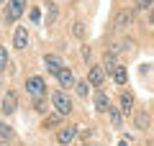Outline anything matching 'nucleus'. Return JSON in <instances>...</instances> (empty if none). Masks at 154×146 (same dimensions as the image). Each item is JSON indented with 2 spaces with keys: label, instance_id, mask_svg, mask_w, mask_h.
<instances>
[{
  "label": "nucleus",
  "instance_id": "a878e982",
  "mask_svg": "<svg viewBox=\"0 0 154 146\" xmlns=\"http://www.w3.org/2000/svg\"><path fill=\"white\" fill-rule=\"evenodd\" d=\"M149 21H152V23H154V8H152V13H149Z\"/></svg>",
  "mask_w": 154,
  "mask_h": 146
},
{
  "label": "nucleus",
  "instance_id": "39448f33",
  "mask_svg": "<svg viewBox=\"0 0 154 146\" xmlns=\"http://www.w3.org/2000/svg\"><path fill=\"white\" fill-rule=\"evenodd\" d=\"M44 67L51 72V75H59V72L64 69V67H62V59H59V56H54V54H46L44 56Z\"/></svg>",
  "mask_w": 154,
  "mask_h": 146
},
{
  "label": "nucleus",
  "instance_id": "dca6fc26",
  "mask_svg": "<svg viewBox=\"0 0 154 146\" xmlns=\"http://www.w3.org/2000/svg\"><path fill=\"white\" fill-rule=\"evenodd\" d=\"M108 118H110V123H113L116 128H118V126H121V110L110 108V110H108Z\"/></svg>",
  "mask_w": 154,
  "mask_h": 146
},
{
  "label": "nucleus",
  "instance_id": "9d476101",
  "mask_svg": "<svg viewBox=\"0 0 154 146\" xmlns=\"http://www.w3.org/2000/svg\"><path fill=\"white\" fill-rule=\"evenodd\" d=\"M103 77H105V69H103V67H93L90 75H88V82H90V85H100Z\"/></svg>",
  "mask_w": 154,
  "mask_h": 146
},
{
  "label": "nucleus",
  "instance_id": "1a4fd4ad",
  "mask_svg": "<svg viewBox=\"0 0 154 146\" xmlns=\"http://www.w3.org/2000/svg\"><path fill=\"white\" fill-rule=\"evenodd\" d=\"M57 80H59L62 87H72V85H77V82H75V75H72V69H62L59 75H57Z\"/></svg>",
  "mask_w": 154,
  "mask_h": 146
},
{
  "label": "nucleus",
  "instance_id": "a211bd4d",
  "mask_svg": "<svg viewBox=\"0 0 154 146\" xmlns=\"http://www.w3.org/2000/svg\"><path fill=\"white\" fill-rule=\"evenodd\" d=\"M88 87H90V82H77L75 90H77V95H80V97H88Z\"/></svg>",
  "mask_w": 154,
  "mask_h": 146
},
{
  "label": "nucleus",
  "instance_id": "393cba45",
  "mask_svg": "<svg viewBox=\"0 0 154 146\" xmlns=\"http://www.w3.org/2000/svg\"><path fill=\"white\" fill-rule=\"evenodd\" d=\"M41 18V13H38V8H31V21H38Z\"/></svg>",
  "mask_w": 154,
  "mask_h": 146
},
{
  "label": "nucleus",
  "instance_id": "7ed1b4c3",
  "mask_svg": "<svg viewBox=\"0 0 154 146\" xmlns=\"http://www.w3.org/2000/svg\"><path fill=\"white\" fill-rule=\"evenodd\" d=\"M23 3L26 0H8V23H13V21H18L21 18V13H23Z\"/></svg>",
  "mask_w": 154,
  "mask_h": 146
},
{
  "label": "nucleus",
  "instance_id": "20e7f679",
  "mask_svg": "<svg viewBox=\"0 0 154 146\" xmlns=\"http://www.w3.org/2000/svg\"><path fill=\"white\" fill-rule=\"evenodd\" d=\"M93 103H95V110H98V113H108V110L113 108V105H110V100H108V95H105L103 90H98V92H95Z\"/></svg>",
  "mask_w": 154,
  "mask_h": 146
},
{
  "label": "nucleus",
  "instance_id": "6ab92c4d",
  "mask_svg": "<svg viewBox=\"0 0 154 146\" xmlns=\"http://www.w3.org/2000/svg\"><path fill=\"white\" fill-rule=\"evenodd\" d=\"M5 64H8V51H5V46H0V72L5 69Z\"/></svg>",
  "mask_w": 154,
  "mask_h": 146
},
{
  "label": "nucleus",
  "instance_id": "0eeeda50",
  "mask_svg": "<svg viewBox=\"0 0 154 146\" xmlns=\"http://www.w3.org/2000/svg\"><path fill=\"white\" fill-rule=\"evenodd\" d=\"M75 136H77V126H64V128H62L59 133H57V141H59V144L64 146V144H69V141L75 138Z\"/></svg>",
  "mask_w": 154,
  "mask_h": 146
},
{
  "label": "nucleus",
  "instance_id": "4be33fe9",
  "mask_svg": "<svg viewBox=\"0 0 154 146\" xmlns=\"http://www.w3.org/2000/svg\"><path fill=\"white\" fill-rule=\"evenodd\" d=\"M54 18H57V8L49 3V18H46V23H54Z\"/></svg>",
  "mask_w": 154,
  "mask_h": 146
},
{
  "label": "nucleus",
  "instance_id": "aec40b11",
  "mask_svg": "<svg viewBox=\"0 0 154 146\" xmlns=\"http://www.w3.org/2000/svg\"><path fill=\"white\" fill-rule=\"evenodd\" d=\"M36 110H38V113H44V110H46V100H44V97H36Z\"/></svg>",
  "mask_w": 154,
  "mask_h": 146
},
{
  "label": "nucleus",
  "instance_id": "2eb2a0df",
  "mask_svg": "<svg viewBox=\"0 0 154 146\" xmlns=\"http://www.w3.org/2000/svg\"><path fill=\"white\" fill-rule=\"evenodd\" d=\"M134 123H136L139 128H149V115H146V113H136V118H134Z\"/></svg>",
  "mask_w": 154,
  "mask_h": 146
},
{
  "label": "nucleus",
  "instance_id": "423d86ee",
  "mask_svg": "<svg viewBox=\"0 0 154 146\" xmlns=\"http://www.w3.org/2000/svg\"><path fill=\"white\" fill-rule=\"evenodd\" d=\"M16 105H18V95H16V92H5V97H3V105H0V108H3V113L11 115L13 110H16Z\"/></svg>",
  "mask_w": 154,
  "mask_h": 146
},
{
  "label": "nucleus",
  "instance_id": "5701e85b",
  "mask_svg": "<svg viewBox=\"0 0 154 146\" xmlns=\"http://www.w3.org/2000/svg\"><path fill=\"white\" fill-rule=\"evenodd\" d=\"M0 136H3V138H8V136H11V128H8L5 123H0Z\"/></svg>",
  "mask_w": 154,
  "mask_h": 146
},
{
  "label": "nucleus",
  "instance_id": "f3484780",
  "mask_svg": "<svg viewBox=\"0 0 154 146\" xmlns=\"http://www.w3.org/2000/svg\"><path fill=\"white\" fill-rule=\"evenodd\" d=\"M116 67H118V64H113V54H105V59H103V69H105V72H113Z\"/></svg>",
  "mask_w": 154,
  "mask_h": 146
},
{
  "label": "nucleus",
  "instance_id": "6e6552de",
  "mask_svg": "<svg viewBox=\"0 0 154 146\" xmlns=\"http://www.w3.org/2000/svg\"><path fill=\"white\" fill-rule=\"evenodd\" d=\"M131 21H134V13H131V11H121L118 16H116L113 23H116V28H126Z\"/></svg>",
  "mask_w": 154,
  "mask_h": 146
},
{
  "label": "nucleus",
  "instance_id": "f03ea898",
  "mask_svg": "<svg viewBox=\"0 0 154 146\" xmlns=\"http://www.w3.org/2000/svg\"><path fill=\"white\" fill-rule=\"evenodd\" d=\"M26 90L31 92L33 97H44V92H46V82L41 80V77H31V80L26 82Z\"/></svg>",
  "mask_w": 154,
  "mask_h": 146
},
{
  "label": "nucleus",
  "instance_id": "f257e3e1",
  "mask_svg": "<svg viewBox=\"0 0 154 146\" xmlns=\"http://www.w3.org/2000/svg\"><path fill=\"white\" fill-rule=\"evenodd\" d=\"M51 103H54V108H57V113H62V115H67V113H72V100L64 95V92H54L51 95Z\"/></svg>",
  "mask_w": 154,
  "mask_h": 146
},
{
  "label": "nucleus",
  "instance_id": "b1692460",
  "mask_svg": "<svg viewBox=\"0 0 154 146\" xmlns=\"http://www.w3.org/2000/svg\"><path fill=\"white\" fill-rule=\"evenodd\" d=\"M154 0H136V8H152Z\"/></svg>",
  "mask_w": 154,
  "mask_h": 146
},
{
  "label": "nucleus",
  "instance_id": "9b49d317",
  "mask_svg": "<svg viewBox=\"0 0 154 146\" xmlns=\"http://www.w3.org/2000/svg\"><path fill=\"white\" fill-rule=\"evenodd\" d=\"M13 44H16V49H26V44H28V33H26V28H18V31H16Z\"/></svg>",
  "mask_w": 154,
  "mask_h": 146
},
{
  "label": "nucleus",
  "instance_id": "412c9836",
  "mask_svg": "<svg viewBox=\"0 0 154 146\" xmlns=\"http://www.w3.org/2000/svg\"><path fill=\"white\" fill-rule=\"evenodd\" d=\"M75 36H85V23H75Z\"/></svg>",
  "mask_w": 154,
  "mask_h": 146
},
{
  "label": "nucleus",
  "instance_id": "ddd939ff",
  "mask_svg": "<svg viewBox=\"0 0 154 146\" xmlns=\"http://www.w3.org/2000/svg\"><path fill=\"white\" fill-rule=\"evenodd\" d=\"M113 80L118 82V85H126V67H123V64H118L113 69Z\"/></svg>",
  "mask_w": 154,
  "mask_h": 146
},
{
  "label": "nucleus",
  "instance_id": "f8f14e48",
  "mask_svg": "<svg viewBox=\"0 0 154 146\" xmlns=\"http://www.w3.org/2000/svg\"><path fill=\"white\" fill-rule=\"evenodd\" d=\"M131 108H134V97L128 92H121V110L123 113H131Z\"/></svg>",
  "mask_w": 154,
  "mask_h": 146
},
{
  "label": "nucleus",
  "instance_id": "4468645a",
  "mask_svg": "<svg viewBox=\"0 0 154 146\" xmlns=\"http://www.w3.org/2000/svg\"><path fill=\"white\" fill-rule=\"evenodd\" d=\"M59 123H62V113H57V115H49V118L44 120V128H57Z\"/></svg>",
  "mask_w": 154,
  "mask_h": 146
}]
</instances>
